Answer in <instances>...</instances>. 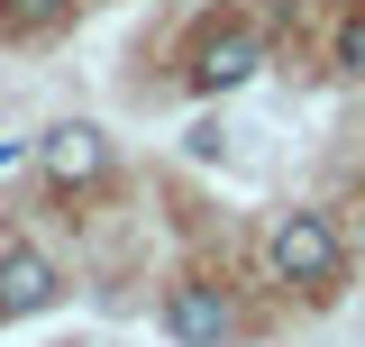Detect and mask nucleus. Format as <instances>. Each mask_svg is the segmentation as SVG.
<instances>
[{
    "instance_id": "obj_3",
    "label": "nucleus",
    "mask_w": 365,
    "mask_h": 347,
    "mask_svg": "<svg viewBox=\"0 0 365 347\" xmlns=\"http://www.w3.org/2000/svg\"><path fill=\"white\" fill-rule=\"evenodd\" d=\"M165 338H182V347L237 338V302H228L220 283H174V293H165Z\"/></svg>"
},
{
    "instance_id": "obj_6",
    "label": "nucleus",
    "mask_w": 365,
    "mask_h": 347,
    "mask_svg": "<svg viewBox=\"0 0 365 347\" xmlns=\"http://www.w3.org/2000/svg\"><path fill=\"white\" fill-rule=\"evenodd\" d=\"M64 9L73 0H0V28L9 37H46V28H64Z\"/></svg>"
},
{
    "instance_id": "obj_7",
    "label": "nucleus",
    "mask_w": 365,
    "mask_h": 347,
    "mask_svg": "<svg viewBox=\"0 0 365 347\" xmlns=\"http://www.w3.org/2000/svg\"><path fill=\"white\" fill-rule=\"evenodd\" d=\"M338 74H356V83H365V9L338 28Z\"/></svg>"
},
{
    "instance_id": "obj_4",
    "label": "nucleus",
    "mask_w": 365,
    "mask_h": 347,
    "mask_svg": "<svg viewBox=\"0 0 365 347\" xmlns=\"http://www.w3.org/2000/svg\"><path fill=\"white\" fill-rule=\"evenodd\" d=\"M64 302V274H55V256L46 247H0V311L9 320H37V311Z\"/></svg>"
},
{
    "instance_id": "obj_1",
    "label": "nucleus",
    "mask_w": 365,
    "mask_h": 347,
    "mask_svg": "<svg viewBox=\"0 0 365 347\" xmlns=\"http://www.w3.org/2000/svg\"><path fill=\"white\" fill-rule=\"evenodd\" d=\"M274 256V283H292V293H329L338 274H347V238H338V219L329 211H283L265 238Z\"/></svg>"
},
{
    "instance_id": "obj_2",
    "label": "nucleus",
    "mask_w": 365,
    "mask_h": 347,
    "mask_svg": "<svg viewBox=\"0 0 365 347\" xmlns=\"http://www.w3.org/2000/svg\"><path fill=\"white\" fill-rule=\"evenodd\" d=\"M256 64H265V37H256L247 19H210V28L192 37V64H182V83L201 91V101H220V91L256 83Z\"/></svg>"
},
{
    "instance_id": "obj_5",
    "label": "nucleus",
    "mask_w": 365,
    "mask_h": 347,
    "mask_svg": "<svg viewBox=\"0 0 365 347\" xmlns=\"http://www.w3.org/2000/svg\"><path fill=\"white\" fill-rule=\"evenodd\" d=\"M37 165L55 174V183H101V174H110V137L91 129V119H64V129H46Z\"/></svg>"
}]
</instances>
